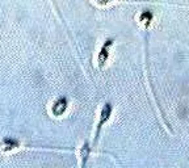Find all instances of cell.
Listing matches in <instances>:
<instances>
[{"label": "cell", "mask_w": 189, "mask_h": 168, "mask_svg": "<svg viewBox=\"0 0 189 168\" xmlns=\"http://www.w3.org/2000/svg\"><path fill=\"white\" fill-rule=\"evenodd\" d=\"M66 107H67L66 99H58L57 101L53 104L51 110H53V113L55 116H61V114H63V112L66 110Z\"/></svg>", "instance_id": "6da1fadb"}, {"label": "cell", "mask_w": 189, "mask_h": 168, "mask_svg": "<svg viewBox=\"0 0 189 168\" xmlns=\"http://www.w3.org/2000/svg\"><path fill=\"white\" fill-rule=\"evenodd\" d=\"M112 45V40H108L107 42H105V45L103 46V49H101V53H100V55H99V63H100V66H104V63L107 62V58H108V50H109V46Z\"/></svg>", "instance_id": "7a4b0ae2"}, {"label": "cell", "mask_w": 189, "mask_h": 168, "mask_svg": "<svg viewBox=\"0 0 189 168\" xmlns=\"http://www.w3.org/2000/svg\"><path fill=\"white\" fill-rule=\"evenodd\" d=\"M19 146V142H16L13 139H9V138H4L2 141V143H0V149L3 151H9L12 149H15V147Z\"/></svg>", "instance_id": "3957f363"}, {"label": "cell", "mask_w": 189, "mask_h": 168, "mask_svg": "<svg viewBox=\"0 0 189 168\" xmlns=\"http://www.w3.org/2000/svg\"><path fill=\"white\" fill-rule=\"evenodd\" d=\"M110 110H112V107L109 104H107L104 107V109H103V113H101V121H100V124H99V129L101 128V125L104 124V121H107L108 120V117H109V114H110Z\"/></svg>", "instance_id": "277c9868"}, {"label": "cell", "mask_w": 189, "mask_h": 168, "mask_svg": "<svg viewBox=\"0 0 189 168\" xmlns=\"http://www.w3.org/2000/svg\"><path fill=\"white\" fill-rule=\"evenodd\" d=\"M151 19H152V15L150 13V12H143L141 16H139V20H141V23L142 24H145V25H149L150 24V21Z\"/></svg>", "instance_id": "5b68a950"}]
</instances>
